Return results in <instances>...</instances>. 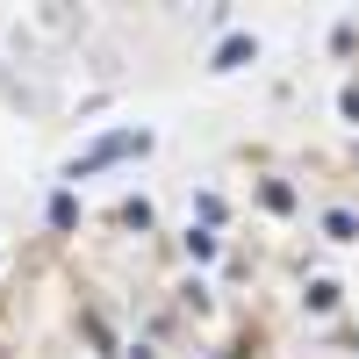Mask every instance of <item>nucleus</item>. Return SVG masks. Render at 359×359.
<instances>
[{
  "label": "nucleus",
  "instance_id": "f257e3e1",
  "mask_svg": "<svg viewBox=\"0 0 359 359\" xmlns=\"http://www.w3.org/2000/svg\"><path fill=\"white\" fill-rule=\"evenodd\" d=\"M144 144H151L144 130H115V137H101L94 151H86V158H72V165H65V180H86L94 165H108V158H130V151H144Z\"/></svg>",
  "mask_w": 359,
  "mask_h": 359
},
{
  "label": "nucleus",
  "instance_id": "f03ea898",
  "mask_svg": "<svg viewBox=\"0 0 359 359\" xmlns=\"http://www.w3.org/2000/svg\"><path fill=\"white\" fill-rule=\"evenodd\" d=\"M323 237H331V245H352V237H359V216H352V208H323Z\"/></svg>",
  "mask_w": 359,
  "mask_h": 359
},
{
  "label": "nucleus",
  "instance_id": "7ed1b4c3",
  "mask_svg": "<svg viewBox=\"0 0 359 359\" xmlns=\"http://www.w3.org/2000/svg\"><path fill=\"white\" fill-rule=\"evenodd\" d=\"M302 302H309V309H338V287H331V280H316V287L302 294Z\"/></svg>",
  "mask_w": 359,
  "mask_h": 359
}]
</instances>
